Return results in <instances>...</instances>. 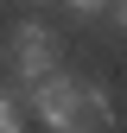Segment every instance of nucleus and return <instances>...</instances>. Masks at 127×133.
<instances>
[{
	"instance_id": "2",
	"label": "nucleus",
	"mask_w": 127,
	"mask_h": 133,
	"mask_svg": "<svg viewBox=\"0 0 127 133\" xmlns=\"http://www.w3.org/2000/svg\"><path fill=\"white\" fill-rule=\"evenodd\" d=\"M7 63H13V76L38 82V76L57 63V32H51V25H38V19H26V25L7 38Z\"/></svg>"
},
{
	"instance_id": "1",
	"label": "nucleus",
	"mask_w": 127,
	"mask_h": 133,
	"mask_svg": "<svg viewBox=\"0 0 127 133\" xmlns=\"http://www.w3.org/2000/svg\"><path fill=\"white\" fill-rule=\"evenodd\" d=\"M32 114H38V127H51V133H70V127H115V108H108L102 89L70 82V76H51V70L32 82Z\"/></svg>"
},
{
	"instance_id": "4",
	"label": "nucleus",
	"mask_w": 127,
	"mask_h": 133,
	"mask_svg": "<svg viewBox=\"0 0 127 133\" xmlns=\"http://www.w3.org/2000/svg\"><path fill=\"white\" fill-rule=\"evenodd\" d=\"M70 13H115V0H70Z\"/></svg>"
},
{
	"instance_id": "3",
	"label": "nucleus",
	"mask_w": 127,
	"mask_h": 133,
	"mask_svg": "<svg viewBox=\"0 0 127 133\" xmlns=\"http://www.w3.org/2000/svg\"><path fill=\"white\" fill-rule=\"evenodd\" d=\"M26 127V114H19V102L13 95H0V133H19Z\"/></svg>"
}]
</instances>
